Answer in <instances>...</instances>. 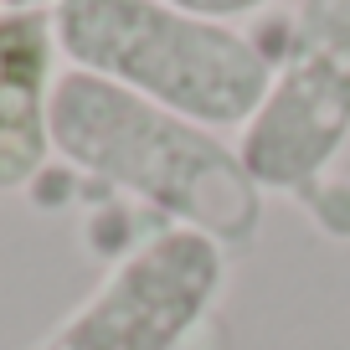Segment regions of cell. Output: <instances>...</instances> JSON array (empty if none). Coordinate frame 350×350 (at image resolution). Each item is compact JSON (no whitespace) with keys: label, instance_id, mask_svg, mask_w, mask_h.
<instances>
[{"label":"cell","instance_id":"obj_3","mask_svg":"<svg viewBox=\"0 0 350 350\" xmlns=\"http://www.w3.org/2000/svg\"><path fill=\"white\" fill-rule=\"evenodd\" d=\"M350 144V0H299L273 52V83L237 134L252 186L304 196Z\"/></svg>","mask_w":350,"mask_h":350},{"label":"cell","instance_id":"obj_4","mask_svg":"<svg viewBox=\"0 0 350 350\" xmlns=\"http://www.w3.org/2000/svg\"><path fill=\"white\" fill-rule=\"evenodd\" d=\"M221 288L227 247L196 227H160L26 350H180L206 325Z\"/></svg>","mask_w":350,"mask_h":350},{"label":"cell","instance_id":"obj_1","mask_svg":"<svg viewBox=\"0 0 350 350\" xmlns=\"http://www.w3.org/2000/svg\"><path fill=\"white\" fill-rule=\"evenodd\" d=\"M52 144L77 175L144 201L165 227H196L217 247L247 252L262 227V191L237 144L119 83L62 67Z\"/></svg>","mask_w":350,"mask_h":350},{"label":"cell","instance_id":"obj_6","mask_svg":"<svg viewBox=\"0 0 350 350\" xmlns=\"http://www.w3.org/2000/svg\"><path fill=\"white\" fill-rule=\"evenodd\" d=\"M170 5H180V11H196V16H206V21L237 26L242 16H258V11H268V5H278V0H170Z\"/></svg>","mask_w":350,"mask_h":350},{"label":"cell","instance_id":"obj_5","mask_svg":"<svg viewBox=\"0 0 350 350\" xmlns=\"http://www.w3.org/2000/svg\"><path fill=\"white\" fill-rule=\"evenodd\" d=\"M62 46L52 11L0 5V191H31L52 170V103Z\"/></svg>","mask_w":350,"mask_h":350},{"label":"cell","instance_id":"obj_2","mask_svg":"<svg viewBox=\"0 0 350 350\" xmlns=\"http://www.w3.org/2000/svg\"><path fill=\"white\" fill-rule=\"evenodd\" d=\"M62 62L119 83L211 134L247 129L273 83V52L170 0H57Z\"/></svg>","mask_w":350,"mask_h":350},{"label":"cell","instance_id":"obj_7","mask_svg":"<svg viewBox=\"0 0 350 350\" xmlns=\"http://www.w3.org/2000/svg\"><path fill=\"white\" fill-rule=\"evenodd\" d=\"M0 5H36V11H52L57 0H0Z\"/></svg>","mask_w":350,"mask_h":350}]
</instances>
